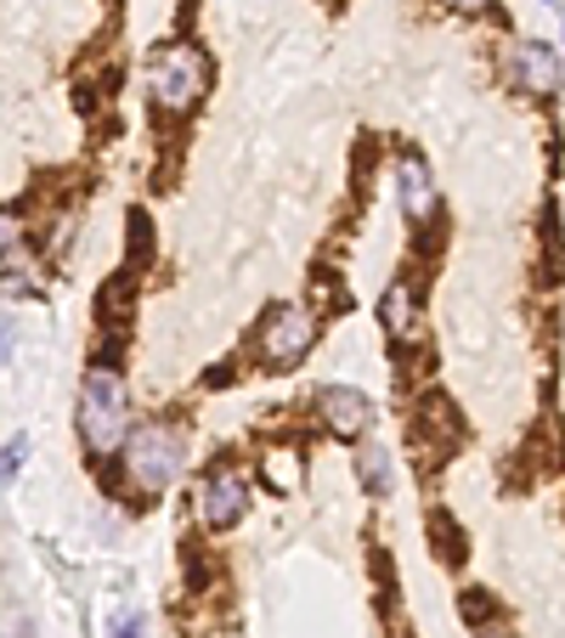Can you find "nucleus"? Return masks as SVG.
Returning a JSON list of instances; mask_svg holds the SVG:
<instances>
[{
  "label": "nucleus",
  "mask_w": 565,
  "mask_h": 638,
  "mask_svg": "<svg viewBox=\"0 0 565 638\" xmlns=\"http://www.w3.org/2000/svg\"><path fill=\"white\" fill-rule=\"evenodd\" d=\"M317 413L334 435H362L374 424V401L351 385H328V390H317Z\"/></svg>",
  "instance_id": "obj_8"
},
{
  "label": "nucleus",
  "mask_w": 565,
  "mask_h": 638,
  "mask_svg": "<svg viewBox=\"0 0 565 638\" xmlns=\"http://www.w3.org/2000/svg\"><path fill=\"white\" fill-rule=\"evenodd\" d=\"M28 458V435H12L7 447H0V481H17V463Z\"/></svg>",
  "instance_id": "obj_14"
},
{
  "label": "nucleus",
  "mask_w": 565,
  "mask_h": 638,
  "mask_svg": "<svg viewBox=\"0 0 565 638\" xmlns=\"http://www.w3.org/2000/svg\"><path fill=\"white\" fill-rule=\"evenodd\" d=\"M429 531H436V543H442V559H447V565H458V559H463V531H458L442 509L429 515Z\"/></svg>",
  "instance_id": "obj_12"
},
{
  "label": "nucleus",
  "mask_w": 565,
  "mask_h": 638,
  "mask_svg": "<svg viewBox=\"0 0 565 638\" xmlns=\"http://www.w3.org/2000/svg\"><path fill=\"white\" fill-rule=\"evenodd\" d=\"M458 441H463V424H458V413H452V401H447V395H424L419 413H413V447L424 452V469L442 463Z\"/></svg>",
  "instance_id": "obj_6"
},
{
  "label": "nucleus",
  "mask_w": 565,
  "mask_h": 638,
  "mask_svg": "<svg viewBox=\"0 0 565 638\" xmlns=\"http://www.w3.org/2000/svg\"><path fill=\"white\" fill-rule=\"evenodd\" d=\"M458 611H463V622H470V627H475V622H492V616H497V604L486 599V588H463V599H458Z\"/></svg>",
  "instance_id": "obj_13"
},
{
  "label": "nucleus",
  "mask_w": 565,
  "mask_h": 638,
  "mask_svg": "<svg viewBox=\"0 0 565 638\" xmlns=\"http://www.w3.org/2000/svg\"><path fill=\"white\" fill-rule=\"evenodd\" d=\"M509 74H515V85L526 96H554L560 91V57L543 40H526V46L509 51Z\"/></svg>",
  "instance_id": "obj_7"
},
{
  "label": "nucleus",
  "mask_w": 565,
  "mask_h": 638,
  "mask_svg": "<svg viewBox=\"0 0 565 638\" xmlns=\"http://www.w3.org/2000/svg\"><path fill=\"white\" fill-rule=\"evenodd\" d=\"M249 509V481L238 475V469H210L204 481H198V520L226 531V525H238Z\"/></svg>",
  "instance_id": "obj_5"
},
{
  "label": "nucleus",
  "mask_w": 565,
  "mask_h": 638,
  "mask_svg": "<svg viewBox=\"0 0 565 638\" xmlns=\"http://www.w3.org/2000/svg\"><path fill=\"white\" fill-rule=\"evenodd\" d=\"M447 7H458V12H486L492 0H447Z\"/></svg>",
  "instance_id": "obj_18"
},
{
  "label": "nucleus",
  "mask_w": 565,
  "mask_h": 638,
  "mask_svg": "<svg viewBox=\"0 0 565 638\" xmlns=\"http://www.w3.org/2000/svg\"><path fill=\"white\" fill-rule=\"evenodd\" d=\"M379 322L396 345H413L419 340V299H413V283L396 277L385 294H379Z\"/></svg>",
  "instance_id": "obj_9"
},
{
  "label": "nucleus",
  "mask_w": 565,
  "mask_h": 638,
  "mask_svg": "<svg viewBox=\"0 0 565 638\" xmlns=\"http://www.w3.org/2000/svg\"><path fill=\"white\" fill-rule=\"evenodd\" d=\"M356 475H362V486H368L374 497H385L390 492V452L385 447H362L356 452Z\"/></svg>",
  "instance_id": "obj_11"
},
{
  "label": "nucleus",
  "mask_w": 565,
  "mask_h": 638,
  "mask_svg": "<svg viewBox=\"0 0 565 638\" xmlns=\"http://www.w3.org/2000/svg\"><path fill=\"white\" fill-rule=\"evenodd\" d=\"M125 469L142 492H164L181 469V429L176 424H142L137 435L125 441Z\"/></svg>",
  "instance_id": "obj_3"
},
{
  "label": "nucleus",
  "mask_w": 565,
  "mask_h": 638,
  "mask_svg": "<svg viewBox=\"0 0 565 638\" xmlns=\"http://www.w3.org/2000/svg\"><path fill=\"white\" fill-rule=\"evenodd\" d=\"M396 187H402L408 221H429V215H436V181H429V164L419 153H402V164H396Z\"/></svg>",
  "instance_id": "obj_10"
},
{
  "label": "nucleus",
  "mask_w": 565,
  "mask_h": 638,
  "mask_svg": "<svg viewBox=\"0 0 565 638\" xmlns=\"http://www.w3.org/2000/svg\"><path fill=\"white\" fill-rule=\"evenodd\" d=\"M7 356H12V322L0 317V362H7Z\"/></svg>",
  "instance_id": "obj_17"
},
{
  "label": "nucleus",
  "mask_w": 565,
  "mask_h": 638,
  "mask_svg": "<svg viewBox=\"0 0 565 638\" xmlns=\"http://www.w3.org/2000/svg\"><path fill=\"white\" fill-rule=\"evenodd\" d=\"M210 85V69H204V51L187 46V40H170V46H153V62H148V91H153V108L158 114H192L198 96Z\"/></svg>",
  "instance_id": "obj_1"
},
{
  "label": "nucleus",
  "mask_w": 565,
  "mask_h": 638,
  "mask_svg": "<svg viewBox=\"0 0 565 638\" xmlns=\"http://www.w3.org/2000/svg\"><path fill=\"white\" fill-rule=\"evenodd\" d=\"M12 244H17V226H12V215H7V210H0V255H7Z\"/></svg>",
  "instance_id": "obj_15"
},
{
  "label": "nucleus",
  "mask_w": 565,
  "mask_h": 638,
  "mask_svg": "<svg viewBox=\"0 0 565 638\" xmlns=\"http://www.w3.org/2000/svg\"><path fill=\"white\" fill-rule=\"evenodd\" d=\"M317 345V317L306 306H272L255 328V362L260 367H294Z\"/></svg>",
  "instance_id": "obj_4"
},
{
  "label": "nucleus",
  "mask_w": 565,
  "mask_h": 638,
  "mask_svg": "<svg viewBox=\"0 0 565 638\" xmlns=\"http://www.w3.org/2000/svg\"><path fill=\"white\" fill-rule=\"evenodd\" d=\"M80 435L91 452H119L130 441V395L125 379L108 367H91L80 390Z\"/></svg>",
  "instance_id": "obj_2"
},
{
  "label": "nucleus",
  "mask_w": 565,
  "mask_h": 638,
  "mask_svg": "<svg viewBox=\"0 0 565 638\" xmlns=\"http://www.w3.org/2000/svg\"><path fill=\"white\" fill-rule=\"evenodd\" d=\"M114 633H119V638H142V622H137V616H119Z\"/></svg>",
  "instance_id": "obj_16"
}]
</instances>
